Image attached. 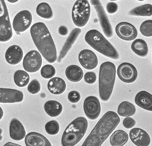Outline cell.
I'll list each match as a JSON object with an SVG mask.
<instances>
[{
  "label": "cell",
  "instance_id": "6da1fadb",
  "mask_svg": "<svg viewBox=\"0 0 152 146\" xmlns=\"http://www.w3.org/2000/svg\"><path fill=\"white\" fill-rule=\"evenodd\" d=\"M31 34L34 44L42 56L48 63L53 64L57 59L55 42L44 23L39 22L31 28Z\"/></svg>",
  "mask_w": 152,
  "mask_h": 146
},
{
  "label": "cell",
  "instance_id": "7a4b0ae2",
  "mask_svg": "<svg viewBox=\"0 0 152 146\" xmlns=\"http://www.w3.org/2000/svg\"><path fill=\"white\" fill-rule=\"evenodd\" d=\"M120 122L118 114L108 111L100 120L82 146H101Z\"/></svg>",
  "mask_w": 152,
  "mask_h": 146
},
{
  "label": "cell",
  "instance_id": "3957f363",
  "mask_svg": "<svg viewBox=\"0 0 152 146\" xmlns=\"http://www.w3.org/2000/svg\"><path fill=\"white\" fill-rule=\"evenodd\" d=\"M116 77V67L113 63L107 61L100 67L99 93L101 100L108 101L113 92Z\"/></svg>",
  "mask_w": 152,
  "mask_h": 146
},
{
  "label": "cell",
  "instance_id": "277c9868",
  "mask_svg": "<svg viewBox=\"0 0 152 146\" xmlns=\"http://www.w3.org/2000/svg\"><path fill=\"white\" fill-rule=\"evenodd\" d=\"M85 40L90 46L100 53L108 58L118 60V52L113 45L96 29L90 30L85 36Z\"/></svg>",
  "mask_w": 152,
  "mask_h": 146
},
{
  "label": "cell",
  "instance_id": "5b68a950",
  "mask_svg": "<svg viewBox=\"0 0 152 146\" xmlns=\"http://www.w3.org/2000/svg\"><path fill=\"white\" fill-rule=\"evenodd\" d=\"M88 126L84 117H79L68 125L61 138L62 146H75L84 137Z\"/></svg>",
  "mask_w": 152,
  "mask_h": 146
},
{
  "label": "cell",
  "instance_id": "8992f818",
  "mask_svg": "<svg viewBox=\"0 0 152 146\" xmlns=\"http://www.w3.org/2000/svg\"><path fill=\"white\" fill-rule=\"evenodd\" d=\"M91 12L90 3L87 0H79L74 3L72 9L74 24L79 27H84L89 20Z\"/></svg>",
  "mask_w": 152,
  "mask_h": 146
},
{
  "label": "cell",
  "instance_id": "52a82bcc",
  "mask_svg": "<svg viewBox=\"0 0 152 146\" xmlns=\"http://www.w3.org/2000/svg\"><path fill=\"white\" fill-rule=\"evenodd\" d=\"M0 13V41L1 42H7L12 36V31L8 8L3 0H1Z\"/></svg>",
  "mask_w": 152,
  "mask_h": 146
},
{
  "label": "cell",
  "instance_id": "ba28073f",
  "mask_svg": "<svg viewBox=\"0 0 152 146\" xmlns=\"http://www.w3.org/2000/svg\"><path fill=\"white\" fill-rule=\"evenodd\" d=\"M90 3L94 6L95 10L96 11L98 18L99 20L100 25L102 27V31L105 34L106 36L110 38L113 36V32L112 27L110 24L109 19L105 12L104 7L100 1L92 0Z\"/></svg>",
  "mask_w": 152,
  "mask_h": 146
},
{
  "label": "cell",
  "instance_id": "9c48e42d",
  "mask_svg": "<svg viewBox=\"0 0 152 146\" xmlns=\"http://www.w3.org/2000/svg\"><path fill=\"white\" fill-rule=\"evenodd\" d=\"M42 64L41 55L36 50L28 52L24 57L23 67L29 73H35L39 70Z\"/></svg>",
  "mask_w": 152,
  "mask_h": 146
},
{
  "label": "cell",
  "instance_id": "30bf717a",
  "mask_svg": "<svg viewBox=\"0 0 152 146\" xmlns=\"http://www.w3.org/2000/svg\"><path fill=\"white\" fill-rule=\"evenodd\" d=\"M118 78L126 83H132L136 81L138 76L136 68L132 64L123 63L118 66L117 69Z\"/></svg>",
  "mask_w": 152,
  "mask_h": 146
},
{
  "label": "cell",
  "instance_id": "8fae6325",
  "mask_svg": "<svg viewBox=\"0 0 152 146\" xmlns=\"http://www.w3.org/2000/svg\"><path fill=\"white\" fill-rule=\"evenodd\" d=\"M84 113L88 118L95 120L99 116L101 105L99 99L94 96L87 97L83 104Z\"/></svg>",
  "mask_w": 152,
  "mask_h": 146
},
{
  "label": "cell",
  "instance_id": "7c38bea8",
  "mask_svg": "<svg viewBox=\"0 0 152 146\" xmlns=\"http://www.w3.org/2000/svg\"><path fill=\"white\" fill-rule=\"evenodd\" d=\"M32 16L29 11L23 10L17 13L13 20V28L17 33L26 31L32 22Z\"/></svg>",
  "mask_w": 152,
  "mask_h": 146
},
{
  "label": "cell",
  "instance_id": "4fadbf2b",
  "mask_svg": "<svg viewBox=\"0 0 152 146\" xmlns=\"http://www.w3.org/2000/svg\"><path fill=\"white\" fill-rule=\"evenodd\" d=\"M116 33L120 39L130 41L136 39L138 31L136 27L127 22H121L115 27Z\"/></svg>",
  "mask_w": 152,
  "mask_h": 146
},
{
  "label": "cell",
  "instance_id": "5bb4252c",
  "mask_svg": "<svg viewBox=\"0 0 152 146\" xmlns=\"http://www.w3.org/2000/svg\"><path fill=\"white\" fill-rule=\"evenodd\" d=\"M24 99V94L18 90L1 88L0 102L2 104H13L21 102Z\"/></svg>",
  "mask_w": 152,
  "mask_h": 146
},
{
  "label": "cell",
  "instance_id": "9a60e30c",
  "mask_svg": "<svg viewBox=\"0 0 152 146\" xmlns=\"http://www.w3.org/2000/svg\"><path fill=\"white\" fill-rule=\"evenodd\" d=\"M79 60L81 65L88 70L96 68L98 64L97 55L90 50H83L80 52Z\"/></svg>",
  "mask_w": 152,
  "mask_h": 146
},
{
  "label": "cell",
  "instance_id": "2e32d148",
  "mask_svg": "<svg viewBox=\"0 0 152 146\" xmlns=\"http://www.w3.org/2000/svg\"><path fill=\"white\" fill-rule=\"evenodd\" d=\"M129 137L131 141L137 146H148L151 143L149 134L140 128L131 129L129 132Z\"/></svg>",
  "mask_w": 152,
  "mask_h": 146
},
{
  "label": "cell",
  "instance_id": "e0dca14e",
  "mask_svg": "<svg viewBox=\"0 0 152 146\" xmlns=\"http://www.w3.org/2000/svg\"><path fill=\"white\" fill-rule=\"evenodd\" d=\"M81 33V29L79 28H74L71 31L66 41L65 44L63 45L62 49L61 50L59 55L58 56L57 59V62L58 63H61L63 59L65 57L66 55L67 54L68 51L71 50Z\"/></svg>",
  "mask_w": 152,
  "mask_h": 146
},
{
  "label": "cell",
  "instance_id": "ac0fdd59",
  "mask_svg": "<svg viewBox=\"0 0 152 146\" xmlns=\"http://www.w3.org/2000/svg\"><path fill=\"white\" fill-rule=\"evenodd\" d=\"M9 132L11 139L16 141L21 140L26 136L24 125L16 118H13L11 120Z\"/></svg>",
  "mask_w": 152,
  "mask_h": 146
},
{
  "label": "cell",
  "instance_id": "d6986e66",
  "mask_svg": "<svg viewBox=\"0 0 152 146\" xmlns=\"http://www.w3.org/2000/svg\"><path fill=\"white\" fill-rule=\"evenodd\" d=\"M26 146H52L50 141L45 137L37 132H30L25 138Z\"/></svg>",
  "mask_w": 152,
  "mask_h": 146
},
{
  "label": "cell",
  "instance_id": "ffe728a7",
  "mask_svg": "<svg viewBox=\"0 0 152 146\" xmlns=\"http://www.w3.org/2000/svg\"><path fill=\"white\" fill-rule=\"evenodd\" d=\"M5 59L7 63L15 65L21 61L23 57V51L21 47L13 45L8 48L5 53Z\"/></svg>",
  "mask_w": 152,
  "mask_h": 146
},
{
  "label": "cell",
  "instance_id": "44dd1931",
  "mask_svg": "<svg viewBox=\"0 0 152 146\" xmlns=\"http://www.w3.org/2000/svg\"><path fill=\"white\" fill-rule=\"evenodd\" d=\"M134 101L144 110L152 112V94L146 91H141L136 94Z\"/></svg>",
  "mask_w": 152,
  "mask_h": 146
},
{
  "label": "cell",
  "instance_id": "7402d4cb",
  "mask_svg": "<svg viewBox=\"0 0 152 146\" xmlns=\"http://www.w3.org/2000/svg\"><path fill=\"white\" fill-rule=\"evenodd\" d=\"M66 84L65 81L60 77L50 79L48 83V89L51 93L55 95L62 94L65 91Z\"/></svg>",
  "mask_w": 152,
  "mask_h": 146
},
{
  "label": "cell",
  "instance_id": "603a6c76",
  "mask_svg": "<svg viewBox=\"0 0 152 146\" xmlns=\"http://www.w3.org/2000/svg\"><path fill=\"white\" fill-rule=\"evenodd\" d=\"M66 76L69 81L78 82L83 77V72L81 67L75 65L69 66L65 71Z\"/></svg>",
  "mask_w": 152,
  "mask_h": 146
},
{
  "label": "cell",
  "instance_id": "cb8c5ba5",
  "mask_svg": "<svg viewBox=\"0 0 152 146\" xmlns=\"http://www.w3.org/2000/svg\"><path fill=\"white\" fill-rule=\"evenodd\" d=\"M44 109L48 115L51 117H57L63 111V106L55 100H49L44 105Z\"/></svg>",
  "mask_w": 152,
  "mask_h": 146
},
{
  "label": "cell",
  "instance_id": "d4e9b609",
  "mask_svg": "<svg viewBox=\"0 0 152 146\" xmlns=\"http://www.w3.org/2000/svg\"><path fill=\"white\" fill-rule=\"evenodd\" d=\"M129 140V136L124 131H116L110 138V144L112 146H123L126 144Z\"/></svg>",
  "mask_w": 152,
  "mask_h": 146
},
{
  "label": "cell",
  "instance_id": "484cf974",
  "mask_svg": "<svg viewBox=\"0 0 152 146\" xmlns=\"http://www.w3.org/2000/svg\"><path fill=\"white\" fill-rule=\"evenodd\" d=\"M132 51L141 57H145L148 53V47L146 42L144 39H136L131 46Z\"/></svg>",
  "mask_w": 152,
  "mask_h": 146
},
{
  "label": "cell",
  "instance_id": "4316f807",
  "mask_svg": "<svg viewBox=\"0 0 152 146\" xmlns=\"http://www.w3.org/2000/svg\"><path fill=\"white\" fill-rule=\"evenodd\" d=\"M136 108L134 104L128 101H123L118 106V114L120 116L128 118L135 114Z\"/></svg>",
  "mask_w": 152,
  "mask_h": 146
},
{
  "label": "cell",
  "instance_id": "83f0119b",
  "mask_svg": "<svg viewBox=\"0 0 152 146\" xmlns=\"http://www.w3.org/2000/svg\"><path fill=\"white\" fill-rule=\"evenodd\" d=\"M129 15L136 17H151L152 16V5L145 4L134 8L129 11Z\"/></svg>",
  "mask_w": 152,
  "mask_h": 146
},
{
  "label": "cell",
  "instance_id": "f1b7e54d",
  "mask_svg": "<svg viewBox=\"0 0 152 146\" xmlns=\"http://www.w3.org/2000/svg\"><path fill=\"white\" fill-rule=\"evenodd\" d=\"M14 82L17 86L23 88L26 86L30 80L29 74L25 71L18 70L14 74Z\"/></svg>",
  "mask_w": 152,
  "mask_h": 146
},
{
  "label": "cell",
  "instance_id": "f546056e",
  "mask_svg": "<svg viewBox=\"0 0 152 146\" xmlns=\"http://www.w3.org/2000/svg\"><path fill=\"white\" fill-rule=\"evenodd\" d=\"M37 15L43 18L50 19L53 18V12L50 5L45 2L39 3L37 8Z\"/></svg>",
  "mask_w": 152,
  "mask_h": 146
},
{
  "label": "cell",
  "instance_id": "4dcf8cb0",
  "mask_svg": "<svg viewBox=\"0 0 152 146\" xmlns=\"http://www.w3.org/2000/svg\"><path fill=\"white\" fill-rule=\"evenodd\" d=\"M59 129V124L58 122L55 120H50L45 125V130L47 133L52 136L58 134Z\"/></svg>",
  "mask_w": 152,
  "mask_h": 146
},
{
  "label": "cell",
  "instance_id": "1f68e13d",
  "mask_svg": "<svg viewBox=\"0 0 152 146\" xmlns=\"http://www.w3.org/2000/svg\"><path fill=\"white\" fill-rule=\"evenodd\" d=\"M140 31L145 36H152V20L144 21L140 27Z\"/></svg>",
  "mask_w": 152,
  "mask_h": 146
},
{
  "label": "cell",
  "instance_id": "d6a6232c",
  "mask_svg": "<svg viewBox=\"0 0 152 146\" xmlns=\"http://www.w3.org/2000/svg\"><path fill=\"white\" fill-rule=\"evenodd\" d=\"M41 74L44 78H53L56 74L55 68L51 65H46L41 68Z\"/></svg>",
  "mask_w": 152,
  "mask_h": 146
},
{
  "label": "cell",
  "instance_id": "836d02e7",
  "mask_svg": "<svg viewBox=\"0 0 152 146\" xmlns=\"http://www.w3.org/2000/svg\"><path fill=\"white\" fill-rule=\"evenodd\" d=\"M27 90L31 94L38 93L41 90V85L37 80H33L29 83L27 87Z\"/></svg>",
  "mask_w": 152,
  "mask_h": 146
},
{
  "label": "cell",
  "instance_id": "e575fe53",
  "mask_svg": "<svg viewBox=\"0 0 152 146\" xmlns=\"http://www.w3.org/2000/svg\"><path fill=\"white\" fill-rule=\"evenodd\" d=\"M68 100L73 104H76L80 100L81 94L79 92L76 91H72L68 94Z\"/></svg>",
  "mask_w": 152,
  "mask_h": 146
},
{
  "label": "cell",
  "instance_id": "d590c367",
  "mask_svg": "<svg viewBox=\"0 0 152 146\" xmlns=\"http://www.w3.org/2000/svg\"><path fill=\"white\" fill-rule=\"evenodd\" d=\"M84 81L87 84H92L96 82L97 80V76L96 73L93 72H87L84 74Z\"/></svg>",
  "mask_w": 152,
  "mask_h": 146
},
{
  "label": "cell",
  "instance_id": "8d00e7d4",
  "mask_svg": "<svg viewBox=\"0 0 152 146\" xmlns=\"http://www.w3.org/2000/svg\"><path fill=\"white\" fill-rule=\"evenodd\" d=\"M136 122L132 118H126L123 120V125L126 129H130L133 128L136 125Z\"/></svg>",
  "mask_w": 152,
  "mask_h": 146
},
{
  "label": "cell",
  "instance_id": "74e56055",
  "mask_svg": "<svg viewBox=\"0 0 152 146\" xmlns=\"http://www.w3.org/2000/svg\"><path fill=\"white\" fill-rule=\"evenodd\" d=\"M118 4L113 2L108 3L106 5V10L107 11L108 13L110 14H114L118 10Z\"/></svg>",
  "mask_w": 152,
  "mask_h": 146
},
{
  "label": "cell",
  "instance_id": "f35d334b",
  "mask_svg": "<svg viewBox=\"0 0 152 146\" xmlns=\"http://www.w3.org/2000/svg\"><path fill=\"white\" fill-rule=\"evenodd\" d=\"M58 33L61 36H66L68 34V28L65 26H61L58 29Z\"/></svg>",
  "mask_w": 152,
  "mask_h": 146
},
{
  "label": "cell",
  "instance_id": "ab89813d",
  "mask_svg": "<svg viewBox=\"0 0 152 146\" xmlns=\"http://www.w3.org/2000/svg\"><path fill=\"white\" fill-rule=\"evenodd\" d=\"M3 146H22L21 145H19L18 144H15V143H12L11 142H8L7 144H5Z\"/></svg>",
  "mask_w": 152,
  "mask_h": 146
},
{
  "label": "cell",
  "instance_id": "60d3db41",
  "mask_svg": "<svg viewBox=\"0 0 152 146\" xmlns=\"http://www.w3.org/2000/svg\"><path fill=\"white\" fill-rule=\"evenodd\" d=\"M0 110H1V119L2 118L3 116V111L1 107H0Z\"/></svg>",
  "mask_w": 152,
  "mask_h": 146
},
{
  "label": "cell",
  "instance_id": "b9f144b4",
  "mask_svg": "<svg viewBox=\"0 0 152 146\" xmlns=\"http://www.w3.org/2000/svg\"><path fill=\"white\" fill-rule=\"evenodd\" d=\"M8 1L9 2L16 3L17 2H18V0H14V1H10V0H8Z\"/></svg>",
  "mask_w": 152,
  "mask_h": 146
}]
</instances>
